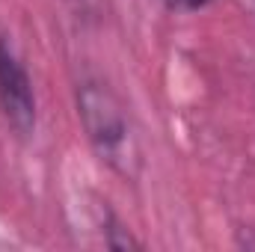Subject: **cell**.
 <instances>
[{"label":"cell","instance_id":"cell-2","mask_svg":"<svg viewBox=\"0 0 255 252\" xmlns=\"http://www.w3.org/2000/svg\"><path fill=\"white\" fill-rule=\"evenodd\" d=\"M0 113L21 139H30L36 133L33 80L6 39H0Z\"/></svg>","mask_w":255,"mask_h":252},{"label":"cell","instance_id":"cell-3","mask_svg":"<svg viewBox=\"0 0 255 252\" xmlns=\"http://www.w3.org/2000/svg\"><path fill=\"white\" fill-rule=\"evenodd\" d=\"M205 3H211V0H166L169 9H184V12H190V9H202Z\"/></svg>","mask_w":255,"mask_h":252},{"label":"cell","instance_id":"cell-1","mask_svg":"<svg viewBox=\"0 0 255 252\" xmlns=\"http://www.w3.org/2000/svg\"><path fill=\"white\" fill-rule=\"evenodd\" d=\"M77 113L83 130L98 151V157L116 169L119 175L133 178L139 166V148L130 130V119L125 113V104L116 98V92L107 83L86 80L77 86Z\"/></svg>","mask_w":255,"mask_h":252}]
</instances>
